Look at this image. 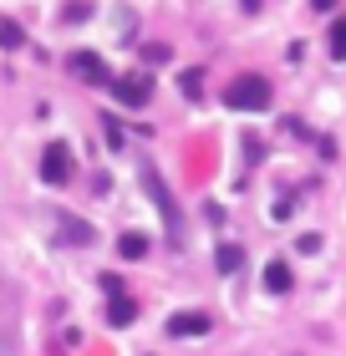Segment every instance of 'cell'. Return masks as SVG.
Here are the masks:
<instances>
[{
    "instance_id": "obj_1",
    "label": "cell",
    "mask_w": 346,
    "mask_h": 356,
    "mask_svg": "<svg viewBox=\"0 0 346 356\" xmlns=\"http://www.w3.org/2000/svg\"><path fill=\"white\" fill-rule=\"evenodd\" d=\"M224 102L235 112H265L270 107V82L265 76H235L229 92H224Z\"/></svg>"
},
{
    "instance_id": "obj_2",
    "label": "cell",
    "mask_w": 346,
    "mask_h": 356,
    "mask_svg": "<svg viewBox=\"0 0 346 356\" xmlns=\"http://www.w3.org/2000/svg\"><path fill=\"white\" fill-rule=\"evenodd\" d=\"M143 188L153 193L158 214H163V224H168V239L178 245V239H184V219H178V204H173V193H168V184H163V173H158V168H143Z\"/></svg>"
},
{
    "instance_id": "obj_3",
    "label": "cell",
    "mask_w": 346,
    "mask_h": 356,
    "mask_svg": "<svg viewBox=\"0 0 346 356\" xmlns=\"http://www.w3.org/2000/svg\"><path fill=\"white\" fill-rule=\"evenodd\" d=\"M72 168H77L72 143H46V153H41V178L46 184H72Z\"/></svg>"
},
{
    "instance_id": "obj_4",
    "label": "cell",
    "mask_w": 346,
    "mask_h": 356,
    "mask_svg": "<svg viewBox=\"0 0 346 356\" xmlns=\"http://www.w3.org/2000/svg\"><path fill=\"white\" fill-rule=\"evenodd\" d=\"M107 321H112V326H133V316H138V300L133 296H127V290H123V280H112V275H107Z\"/></svg>"
},
{
    "instance_id": "obj_5",
    "label": "cell",
    "mask_w": 346,
    "mask_h": 356,
    "mask_svg": "<svg viewBox=\"0 0 346 356\" xmlns=\"http://www.w3.org/2000/svg\"><path fill=\"white\" fill-rule=\"evenodd\" d=\"M107 92L118 97L123 107H148V97H153V82H148V76H118V82H107Z\"/></svg>"
},
{
    "instance_id": "obj_6",
    "label": "cell",
    "mask_w": 346,
    "mask_h": 356,
    "mask_svg": "<svg viewBox=\"0 0 346 356\" xmlns=\"http://www.w3.org/2000/svg\"><path fill=\"white\" fill-rule=\"evenodd\" d=\"M67 67H72V72L81 76V82H92V87H107V82H112L107 61L97 56V51H72V61H67Z\"/></svg>"
},
{
    "instance_id": "obj_7",
    "label": "cell",
    "mask_w": 346,
    "mask_h": 356,
    "mask_svg": "<svg viewBox=\"0 0 346 356\" xmlns=\"http://www.w3.org/2000/svg\"><path fill=\"white\" fill-rule=\"evenodd\" d=\"M209 326H214V321L204 311H178V316H168V336H204Z\"/></svg>"
},
{
    "instance_id": "obj_8",
    "label": "cell",
    "mask_w": 346,
    "mask_h": 356,
    "mask_svg": "<svg viewBox=\"0 0 346 356\" xmlns=\"http://www.w3.org/2000/svg\"><path fill=\"white\" fill-rule=\"evenodd\" d=\"M265 290H270V296H285V290H290V265L285 260H270L265 265Z\"/></svg>"
},
{
    "instance_id": "obj_9",
    "label": "cell",
    "mask_w": 346,
    "mask_h": 356,
    "mask_svg": "<svg viewBox=\"0 0 346 356\" xmlns=\"http://www.w3.org/2000/svg\"><path fill=\"white\" fill-rule=\"evenodd\" d=\"M118 250H123V260H143V254H148V234H138V229H133V234H123V239H118Z\"/></svg>"
},
{
    "instance_id": "obj_10",
    "label": "cell",
    "mask_w": 346,
    "mask_h": 356,
    "mask_svg": "<svg viewBox=\"0 0 346 356\" xmlns=\"http://www.w3.org/2000/svg\"><path fill=\"white\" fill-rule=\"evenodd\" d=\"M244 265V254H239V245H219V275H235Z\"/></svg>"
},
{
    "instance_id": "obj_11",
    "label": "cell",
    "mask_w": 346,
    "mask_h": 356,
    "mask_svg": "<svg viewBox=\"0 0 346 356\" xmlns=\"http://www.w3.org/2000/svg\"><path fill=\"white\" fill-rule=\"evenodd\" d=\"M331 56L346 61V15H336V21H331Z\"/></svg>"
},
{
    "instance_id": "obj_12",
    "label": "cell",
    "mask_w": 346,
    "mask_h": 356,
    "mask_svg": "<svg viewBox=\"0 0 346 356\" xmlns=\"http://www.w3.org/2000/svg\"><path fill=\"white\" fill-rule=\"evenodd\" d=\"M0 46H6V51H21V46H26V36H21V26L0 21Z\"/></svg>"
},
{
    "instance_id": "obj_13",
    "label": "cell",
    "mask_w": 346,
    "mask_h": 356,
    "mask_svg": "<svg viewBox=\"0 0 346 356\" xmlns=\"http://www.w3.org/2000/svg\"><path fill=\"white\" fill-rule=\"evenodd\" d=\"M67 239H77V245H92V229L81 219H67Z\"/></svg>"
},
{
    "instance_id": "obj_14",
    "label": "cell",
    "mask_w": 346,
    "mask_h": 356,
    "mask_svg": "<svg viewBox=\"0 0 346 356\" xmlns=\"http://www.w3.org/2000/svg\"><path fill=\"white\" fill-rule=\"evenodd\" d=\"M295 250H301V254H316V250H321V234H301V245H295Z\"/></svg>"
},
{
    "instance_id": "obj_15",
    "label": "cell",
    "mask_w": 346,
    "mask_h": 356,
    "mask_svg": "<svg viewBox=\"0 0 346 356\" xmlns=\"http://www.w3.org/2000/svg\"><path fill=\"white\" fill-rule=\"evenodd\" d=\"M310 6H316V10H336V0H310Z\"/></svg>"
}]
</instances>
